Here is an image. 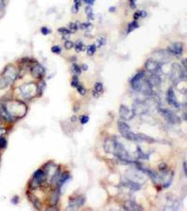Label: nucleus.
Returning <instances> with one entry per match:
<instances>
[{
    "mask_svg": "<svg viewBox=\"0 0 187 211\" xmlns=\"http://www.w3.org/2000/svg\"><path fill=\"white\" fill-rule=\"evenodd\" d=\"M104 149L106 152L113 154L117 158L122 159L124 162H131L128 158V155L125 148L120 143L116 140L108 139L105 140L104 144Z\"/></svg>",
    "mask_w": 187,
    "mask_h": 211,
    "instance_id": "f257e3e1",
    "label": "nucleus"
},
{
    "mask_svg": "<svg viewBox=\"0 0 187 211\" xmlns=\"http://www.w3.org/2000/svg\"><path fill=\"white\" fill-rule=\"evenodd\" d=\"M7 110L12 117H22L26 112L25 105L20 102H14L10 105L9 108L7 107Z\"/></svg>",
    "mask_w": 187,
    "mask_h": 211,
    "instance_id": "f03ea898",
    "label": "nucleus"
},
{
    "mask_svg": "<svg viewBox=\"0 0 187 211\" xmlns=\"http://www.w3.org/2000/svg\"><path fill=\"white\" fill-rule=\"evenodd\" d=\"M118 127L120 133L124 138L130 141H136L135 139L136 138V134L133 133L130 130V127L128 124L125 122H119Z\"/></svg>",
    "mask_w": 187,
    "mask_h": 211,
    "instance_id": "7ed1b4c3",
    "label": "nucleus"
},
{
    "mask_svg": "<svg viewBox=\"0 0 187 211\" xmlns=\"http://www.w3.org/2000/svg\"><path fill=\"white\" fill-rule=\"evenodd\" d=\"M159 112L165 120L170 124H177L180 122V118L171 110L167 109H160Z\"/></svg>",
    "mask_w": 187,
    "mask_h": 211,
    "instance_id": "20e7f679",
    "label": "nucleus"
},
{
    "mask_svg": "<svg viewBox=\"0 0 187 211\" xmlns=\"http://www.w3.org/2000/svg\"><path fill=\"white\" fill-rule=\"evenodd\" d=\"M145 76L144 72H139L135 75L131 80V86L133 89L137 91H140L143 86V79Z\"/></svg>",
    "mask_w": 187,
    "mask_h": 211,
    "instance_id": "39448f33",
    "label": "nucleus"
},
{
    "mask_svg": "<svg viewBox=\"0 0 187 211\" xmlns=\"http://www.w3.org/2000/svg\"><path fill=\"white\" fill-rule=\"evenodd\" d=\"M171 78L175 81L186 78V74L185 71H183L180 65L177 63H175L172 66Z\"/></svg>",
    "mask_w": 187,
    "mask_h": 211,
    "instance_id": "423d86ee",
    "label": "nucleus"
},
{
    "mask_svg": "<svg viewBox=\"0 0 187 211\" xmlns=\"http://www.w3.org/2000/svg\"><path fill=\"white\" fill-rule=\"evenodd\" d=\"M145 67L148 71L155 74H157L160 68V64L156 60L153 58L146 61L145 63Z\"/></svg>",
    "mask_w": 187,
    "mask_h": 211,
    "instance_id": "0eeeda50",
    "label": "nucleus"
},
{
    "mask_svg": "<svg viewBox=\"0 0 187 211\" xmlns=\"http://www.w3.org/2000/svg\"><path fill=\"white\" fill-rule=\"evenodd\" d=\"M16 71L13 67L8 68L5 71V74L3 79V84H8V83L14 79L16 77Z\"/></svg>",
    "mask_w": 187,
    "mask_h": 211,
    "instance_id": "6e6552de",
    "label": "nucleus"
},
{
    "mask_svg": "<svg viewBox=\"0 0 187 211\" xmlns=\"http://www.w3.org/2000/svg\"><path fill=\"white\" fill-rule=\"evenodd\" d=\"M119 115L122 120H127L132 118L135 114L127 106L122 105L119 109Z\"/></svg>",
    "mask_w": 187,
    "mask_h": 211,
    "instance_id": "1a4fd4ad",
    "label": "nucleus"
},
{
    "mask_svg": "<svg viewBox=\"0 0 187 211\" xmlns=\"http://www.w3.org/2000/svg\"><path fill=\"white\" fill-rule=\"evenodd\" d=\"M169 52L175 55H181L183 51V45L180 42H176L172 44L168 47Z\"/></svg>",
    "mask_w": 187,
    "mask_h": 211,
    "instance_id": "9d476101",
    "label": "nucleus"
},
{
    "mask_svg": "<svg viewBox=\"0 0 187 211\" xmlns=\"http://www.w3.org/2000/svg\"><path fill=\"white\" fill-rule=\"evenodd\" d=\"M21 92L22 94L26 97H30L32 96V94L35 92V87L33 86V85H24L21 88Z\"/></svg>",
    "mask_w": 187,
    "mask_h": 211,
    "instance_id": "9b49d317",
    "label": "nucleus"
},
{
    "mask_svg": "<svg viewBox=\"0 0 187 211\" xmlns=\"http://www.w3.org/2000/svg\"><path fill=\"white\" fill-rule=\"evenodd\" d=\"M167 101L170 105L175 107H178V104L174 89L170 87L167 92Z\"/></svg>",
    "mask_w": 187,
    "mask_h": 211,
    "instance_id": "f8f14e48",
    "label": "nucleus"
},
{
    "mask_svg": "<svg viewBox=\"0 0 187 211\" xmlns=\"http://www.w3.org/2000/svg\"><path fill=\"white\" fill-rule=\"evenodd\" d=\"M146 81L149 86L152 87L160 85L161 83V79L157 74H152V75L149 77Z\"/></svg>",
    "mask_w": 187,
    "mask_h": 211,
    "instance_id": "ddd939ff",
    "label": "nucleus"
},
{
    "mask_svg": "<svg viewBox=\"0 0 187 211\" xmlns=\"http://www.w3.org/2000/svg\"><path fill=\"white\" fill-rule=\"evenodd\" d=\"M31 73L32 76H34L35 78H39L44 74L45 69L44 67L41 66V65L37 64L31 67Z\"/></svg>",
    "mask_w": 187,
    "mask_h": 211,
    "instance_id": "4468645a",
    "label": "nucleus"
},
{
    "mask_svg": "<svg viewBox=\"0 0 187 211\" xmlns=\"http://www.w3.org/2000/svg\"><path fill=\"white\" fill-rule=\"evenodd\" d=\"M124 208L127 211H140L142 209L138 204L131 201L125 202L124 204Z\"/></svg>",
    "mask_w": 187,
    "mask_h": 211,
    "instance_id": "2eb2a0df",
    "label": "nucleus"
},
{
    "mask_svg": "<svg viewBox=\"0 0 187 211\" xmlns=\"http://www.w3.org/2000/svg\"><path fill=\"white\" fill-rule=\"evenodd\" d=\"M0 114L7 120L11 121L13 120V117L9 114V113L7 110L6 106L2 104H0Z\"/></svg>",
    "mask_w": 187,
    "mask_h": 211,
    "instance_id": "dca6fc26",
    "label": "nucleus"
},
{
    "mask_svg": "<svg viewBox=\"0 0 187 211\" xmlns=\"http://www.w3.org/2000/svg\"><path fill=\"white\" fill-rule=\"evenodd\" d=\"M136 141L138 142H147L152 143L154 142V140L152 138L149 137L143 134H136Z\"/></svg>",
    "mask_w": 187,
    "mask_h": 211,
    "instance_id": "f3484780",
    "label": "nucleus"
},
{
    "mask_svg": "<svg viewBox=\"0 0 187 211\" xmlns=\"http://www.w3.org/2000/svg\"><path fill=\"white\" fill-rule=\"evenodd\" d=\"M84 199L82 196L78 197L75 199H74L70 204V206L71 207H78L81 206L84 204Z\"/></svg>",
    "mask_w": 187,
    "mask_h": 211,
    "instance_id": "a211bd4d",
    "label": "nucleus"
},
{
    "mask_svg": "<svg viewBox=\"0 0 187 211\" xmlns=\"http://www.w3.org/2000/svg\"><path fill=\"white\" fill-rule=\"evenodd\" d=\"M45 176L44 172L41 170H37L35 172L34 174L35 180H36L37 182L38 183H41L43 181L44 177Z\"/></svg>",
    "mask_w": 187,
    "mask_h": 211,
    "instance_id": "6ab92c4d",
    "label": "nucleus"
},
{
    "mask_svg": "<svg viewBox=\"0 0 187 211\" xmlns=\"http://www.w3.org/2000/svg\"><path fill=\"white\" fill-rule=\"evenodd\" d=\"M103 90V84L101 83H97L94 85V93L96 94L94 95V96H98L99 93Z\"/></svg>",
    "mask_w": 187,
    "mask_h": 211,
    "instance_id": "aec40b11",
    "label": "nucleus"
},
{
    "mask_svg": "<svg viewBox=\"0 0 187 211\" xmlns=\"http://www.w3.org/2000/svg\"><path fill=\"white\" fill-rule=\"evenodd\" d=\"M74 3H75V4L73 6V7L71 8V12L74 14H75V13H77L79 11V7L81 5V2H80V0H75Z\"/></svg>",
    "mask_w": 187,
    "mask_h": 211,
    "instance_id": "412c9836",
    "label": "nucleus"
},
{
    "mask_svg": "<svg viewBox=\"0 0 187 211\" xmlns=\"http://www.w3.org/2000/svg\"><path fill=\"white\" fill-rule=\"evenodd\" d=\"M139 27V25L138 24L137 22L134 21L132 23H130L128 26V32H132L133 30H135L136 29Z\"/></svg>",
    "mask_w": 187,
    "mask_h": 211,
    "instance_id": "4be33fe9",
    "label": "nucleus"
},
{
    "mask_svg": "<svg viewBox=\"0 0 187 211\" xmlns=\"http://www.w3.org/2000/svg\"><path fill=\"white\" fill-rule=\"evenodd\" d=\"M126 184H127L126 185L128 187H129L130 188L132 189L133 190H139V189L141 188V186L138 184L134 182L129 181Z\"/></svg>",
    "mask_w": 187,
    "mask_h": 211,
    "instance_id": "5701e85b",
    "label": "nucleus"
},
{
    "mask_svg": "<svg viewBox=\"0 0 187 211\" xmlns=\"http://www.w3.org/2000/svg\"><path fill=\"white\" fill-rule=\"evenodd\" d=\"M85 12H86V13L87 14L88 18L90 19H93L94 13H93V11H92L91 7L90 6H87L86 7Z\"/></svg>",
    "mask_w": 187,
    "mask_h": 211,
    "instance_id": "b1692460",
    "label": "nucleus"
},
{
    "mask_svg": "<svg viewBox=\"0 0 187 211\" xmlns=\"http://www.w3.org/2000/svg\"><path fill=\"white\" fill-rule=\"evenodd\" d=\"M96 51V46L95 45H92L87 48V53L88 55H94Z\"/></svg>",
    "mask_w": 187,
    "mask_h": 211,
    "instance_id": "393cba45",
    "label": "nucleus"
},
{
    "mask_svg": "<svg viewBox=\"0 0 187 211\" xmlns=\"http://www.w3.org/2000/svg\"><path fill=\"white\" fill-rule=\"evenodd\" d=\"M84 48V44L80 40H79L76 42L75 44V50L78 52H79L80 51L83 50Z\"/></svg>",
    "mask_w": 187,
    "mask_h": 211,
    "instance_id": "a878e982",
    "label": "nucleus"
},
{
    "mask_svg": "<svg viewBox=\"0 0 187 211\" xmlns=\"http://www.w3.org/2000/svg\"><path fill=\"white\" fill-rule=\"evenodd\" d=\"M137 153H138V155L139 158L144 159H147L149 158V155L144 154L141 149L139 147L137 149Z\"/></svg>",
    "mask_w": 187,
    "mask_h": 211,
    "instance_id": "bb28decb",
    "label": "nucleus"
},
{
    "mask_svg": "<svg viewBox=\"0 0 187 211\" xmlns=\"http://www.w3.org/2000/svg\"><path fill=\"white\" fill-rule=\"evenodd\" d=\"M72 70L74 73L77 75H79L81 73V69L78 64H74L72 67Z\"/></svg>",
    "mask_w": 187,
    "mask_h": 211,
    "instance_id": "cd10ccee",
    "label": "nucleus"
},
{
    "mask_svg": "<svg viewBox=\"0 0 187 211\" xmlns=\"http://www.w3.org/2000/svg\"><path fill=\"white\" fill-rule=\"evenodd\" d=\"M89 116L87 115H82L80 118V121H81V124H86L88 123V122L89 121Z\"/></svg>",
    "mask_w": 187,
    "mask_h": 211,
    "instance_id": "c85d7f7f",
    "label": "nucleus"
},
{
    "mask_svg": "<svg viewBox=\"0 0 187 211\" xmlns=\"http://www.w3.org/2000/svg\"><path fill=\"white\" fill-rule=\"evenodd\" d=\"M76 88L77 89L78 91L80 93V94L82 95L85 94L86 90H85L84 87L82 86V85H80V84L76 86Z\"/></svg>",
    "mask_w": 187,
    "mask_h": 211,
    "instance_id": "c756f323",
    "label": "nucleus"
},
{
    "mask_svg": "<svg viewBox=\"0 0 187 211\" xmlns=\"http://www.w3.org/2000/svg\"><path fill=\"white\" fill-rule=\"evenodd\" d=\"M73 42L71 41H66L65 44H64V47L66 48V50H70L73 47Z\"/></svg>",
    "mask_w": 187,
    "mask_h": 211,
    "instance_id": "7c9ffc66",
    "label": "nucleus"
},
{
    "mask_svg": "<svg viewBox=\"0 0 187 211\" xmlns=\"http://www.w3.org/2000/svg\"><path fill=\"white\" fill-rule=\"evenodd\" d=\"M51 51L54 53L60 54L61 52V48H60V46H54L51 48Z\"/></svg>",
    "mask_w": 187,
    "mask_h": 211,
    "instance_id": "2f4dec72",
    "label": "nucleus"
},
{
    "mask_svg": "<svg viewBox=\"0 0 187 211\" xmlns=\"http://www.w3.org/2000/svg\"><path fill=\"white\" fill-rule=\"evenodd\" d=\"M58 32L64 35H69L70 33V31L65 28H60L58 29Z\"/></svg>",
    "mask_w": 187,
    "mask_h": 211,
    "instance_id": "473e14b6",
    "label": "nucleus"
},
{
    "mask_svg": "<svg viewBox=\"0 0 187 211\" xmlns=\"http://www.w3.org/2000/svg\"><path fill=\"white\" fill-rule=\"evenodd\" d=\"M6 144H7V142H6V139H5L4 138H1L0 139V148L1 149L4 148L6 147Z\"/></svg>",
    "mask_w": 187,
    "mask_h": 211,
    "instance_id": "72a5a7b5",
    "label": "nucleus"
},
{
    "mask_svg": "<svg viewBox=\"0 0 187 211\" xmlns=\"http://www.w3.org/2000/svg\"><path fill=\"white\" fill-rule=\"evenodd\" d=\"M41 32L42 34L44 35H47L50 32V30H49L48 28L44 27L41 28Z\"/></svg>",
    "mask_w": 187,
    "mask_h": 211,
    "instance_id": "f704fd0d",
    "label": "nucleus"
},
{
    "mask_svg": "<svg viewBox=\"0 0 187 211\" xmlns=\"http://www.w3.org/2000/svg\"><path fill=\"white\" fill-rule=\"evenodd\" d=\"M105 43V40L103 38H100L97 41V47H100V46H102Z\"/></svg>",
    "mask_w": 187,
    "mask_h": 211,
    "instance_id": "c9c22d12",
    "label": "nucleus"
},
{
    "mask_svg": "<svg viewBox=\"0 0 187 211\" xmlns=\"http://www.w3.org/2000/svg\"><path fill=\"white\" fill-rule=\"evenodd\" d=\"M70 28L72 30H77L78 29V25L76 23H71L70 24Z\"/></svg>",
    "mask_w": 187,
    "mask_h": 211,
    "instance_id": "e433bc0d",
    "label": "nucleus"
},
{
    "mask_svg": "<svg viewBox=\"0 0 187 211\" xmlns=\"http://www.w3.org/2000/svg\"><path fill=\"white\" fill-rule=\"evenodd\" d=\"M90 25H91V24H89V23H83L81 25V28L84 30V29H86L87 28H89Z\"/></svg>",
    "mask_w": 187,
    "mask_h": 211,
    "instance_id": "4c0bfd02",
    "label": "nucleus"
},
{
    "mask_svg": "<svg viewBox=\"0 0 187 211\" xmlns=\"http://www.w3.org/2000/svg\"><path fill=\"white\" fill-rule=\"evenodd\" d=\"M141 17V11H137L135 13V14H134V19H137L139 18V17Z\"/></svg>",
    "mask_w": 187,
    "mask_h": 211,
    "instance_id": "58836bf2",
    "label": "nucleus"
},
{
    "mask_svg": "<svg viewBox=\"0 0 187 211\" xmlns=\"http://www.w3.org/2000/svg\"><path fill=\"white\" fill-rule=\"evenodd\" d=\"M82 1L89 5H93L96 0H82Z\"/></svg>",
    "mask_w": 187,
    "mask_h": 211,
    "instance_id": "ea45409f",
    "label": "nucleus"
},
{
    "mask_svg": "<svg viewBox=\"0 0 187 211\" xmlns=\"http://www.w3.org/2000/svg\"><path fill=\"white\" fill-rule=\"evenodd\" d=\"M160 169L162 171H164V170H166L167 169L166 165L164 163H162L161 164H160Z\"/></svg>",
    "mask_w": 187,
    "mask_h": 211,
    "instance_id": "a19ab883",
    "label": "nucleus"
},
{
    "mask_svg": "<svg viewBox=\"0 0 187 211\" xmlns=\"http://www.w3.org/2000/svg\"><path fill=\"white\" fill-rule=\"evenodd\" d=\"M130 2L131 3V6L132 8H134L136 7V0H129Z\"/></svg>",
    "mask_w": 187,
    "mask_h": 211,
    "instance_id": "79ce46f5",
    "label": "nucleus"
},
{
    "mask_svg": "<svg viewBox=\"0 0 187 211\" xmlns=\"http://www.w3.org/2000/svg\"><path fill=\"white\" fill-rule=\"evenodd\" d=\"M183 167V169H184L185 175H187V163H186V162H184Z\"/></svg>",
    "mask_w": 187,
    "mask_h": 211,
    "instance_id": "37998d69",
    "label": "nucleus"
},
{
    "mask_svg": "<svg viewBox=\"0 0 187 211\" xmlns=\"http://www.w3.org/2000/svg\"><path fill=\"white\" fill-rule=\"evenodd\" d=\"M146 12L144 11H141V17H143V18H144L146 16Z\"/></svg>",
    "mask_w": 187,
    "mask_h": 211,
    "instance_id": "c03bdc74",
    "label": "nucleus"
},
{
    "mask_svg": "<svg viewBox=\"0 0 187 211\" xmlns=\"http://www.w3.org/2000/svg\"><path fill=\"white\" fill-rule=\"evenodd\" d=\"M87 69H88V66H87V65L85 64H82V69L83 71H87Z\"/></svg>",
    "mask_w": 187,
    "mask_h": 211,
    "instance_id": "a18cd8bd",
    "label": "nucleus"
},
{
    "mask_svg": "<svg viewBox=\"0 0 187 211\" xmlns=\"http://www.w3.org/2000/svg\"><path fill=\"white\" fill-rule=\"evenodd\" d=\"M5 133H6V130H5V129L0 128V136L2 135L3 134H5Z\"/></svg>",
    "mask_w": 187,
    "mask_h": 211,
    "instance_id": "49530a36",
    "label": "nucleus"
},
{
    "mask_svg": "<svg viewBox=\"0 0 187 211\" xmlns=\"http://www.w3.org/2000/svg\"><path fill=\"white\" fill-rule=\"evenodd\" d=\"M182 64L183 66H184V67L186 68V67H187V60H183L182 61Z\"/></svg>",
    "mask_w": 187,
    "mask_h": 211,
    "instance_id": "de8ad7c7",
    "label": "nucleus"
},
{
    "mask_svg": "<svg viewBox=\"0 0 187 211\" xmlns=\"http://www.w3.org/2000/svg\"><path fill=\"white\" fill-rule=\"evenodd\" d=\"M115 9H116L115 7H111L109 8V11L111 12H114L115 11Z\"/></svg>",
    "mask_w": 187,
    "mask_h": 211,
    "instance_id": "09e8293b",
    "label": "nucleus"
},
{
    "mask_svg": "<svg viewBox=\"0 0 187 211\" xmlns=\"http://www.w3.org/2000/svg\"><path fill=\"white\" fill-rule=\"evenodd\" d=\"M1 123V120H0V124Z\"/></svg>",
    "mask_w": 187,
    "mask_h": 211,
    "instance_id": "8fccbe9b",
    "label": "nucleus"
}]
</instances>
